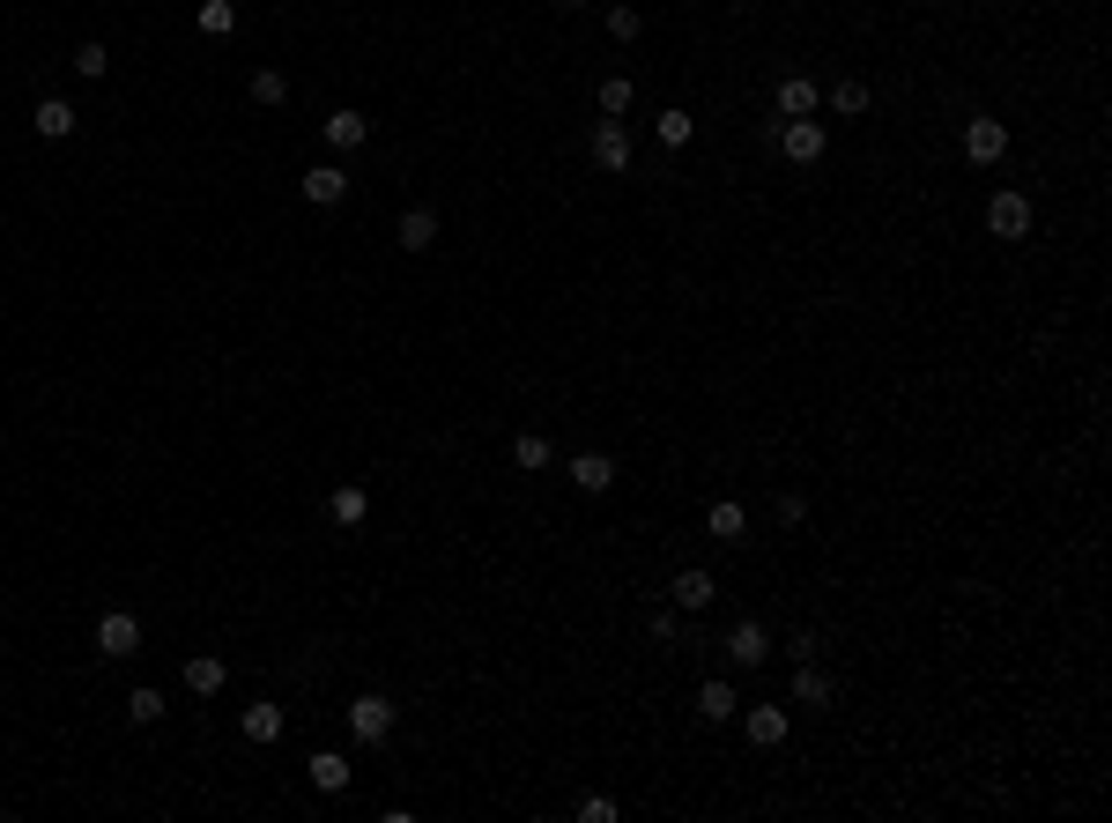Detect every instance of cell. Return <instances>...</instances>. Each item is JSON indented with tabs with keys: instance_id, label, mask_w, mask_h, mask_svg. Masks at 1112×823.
<instances>
[{
	"instance_id": "obj_24",
	"label": "cell",
	"mask_w": 1112,
	"mask_h": 823,
	"mask_svg": "<svg viewBox=\"0 0 1112 823\" xmlns=\"http://www.w3.org/2000/svg\"><path fill=\"white\" fill-rule=\"evenodd\" d=\"M549 460H557V452H549V438H542V430H519V438H512V468H527V475H542Z\"/></svg>"
},
{
	"instance_id": "obj_19",
	"label": "cell",
	"mask_w": 1112,
	"mask_h": 823,
	"mask_svg": "<svg viewBox=\"0 0 1112 823\" xmlns=\"http://www.w3.org/2000/svg\"><path fill=\"white\" fill-rule=\"evenodd\" d=\"M735 712H741V698H735V683H727V675H713V683H705V690H697V720H735Z\"/></svg>"
},
{
	"instance_id": "obj_28",
	"label": "cell",
	"mask_w": 1112,
	"mask_h": 823,
	"mask_svg": "<svg viewBox=\"0 0 1112 823\" xmlns=\"http://www.w3.org/2000/svg\"><path fill=\"white\" fill-rule=\"evenodd\" d=\"M831 112H839V119H861L867 112V82H853V75L831 82Z\"/></svg>"
},
{
	"instance_id": "obj_10",
	"label": "cell",
	"mask_w": 1112,
	"mask_h": 823,
	"mask_svg": "<svg viewBox=\"0 0 1112 823\" xmlns=\"http://www.w3.org/2000/svg\"><path fill=\"white\" fill-rule=\"evenodd\" d=\"M297 194L312 200V208H334V200L349 194V171H342V164H312V171L297 178Z\"/></svg>"
},
{
	"instance_id": "obj_25",
	"label": "cell",
	"mask_w": 1112,
	"mask_h": 823,
	"mask_svg": "<svg viewBox=\"0 0 1112 823\" xmlns=\"http://www.w3.org/2000/svg\"><path fill=\"white\" fill-rule=\"evenodd\" d=\"M631 97H638V90H631V75H609L601 90H593V104H601V119H623V112H631Z\"/></svg>"
},
{
	"instance_id": "obj_23",
	"label": "cell",
	"mask_w": 1112,
	"mask_h": 823,
	"mask_svg": "<svg viewBox=\"0 0 1112 823\" xmlns=\"http://www.w3.org/2000/svg\"><path fill=\"white\" fill-rule=\"evenodd\" d=\"M74 75L104 82V75H112V45H104V38H82V45H74Z\"/></svg>"
},
{
	"instance_id": "obj_6",
	"label": "cell",
	"mask_w": 1112,
	"mask_h": 823,
	"mask_svg": "<svg viewBox=\"0 0 1112 823\" xmlns=\"http://www.w3.org/2000/svg\"><path fill=\"white\" fill-rule=\"evenodd\" d=\"M667 601H675L683 616H697V608H713V601H719V579L705 572V564H690V572H675V586H667Z\"/></svg>"
},
{
	"instance_id": "obj_21",
	"label": "cell",
	"mask_w": 1112,
	"mask_h": 823,
	"mask_svg": "<svg viewBox=\"0 0 1112 823\" xmlns=\"http://www.w3.org/2000/svg\"><path fill=\"white\" fill-rule=\"evenodd\" d=\"M793 698H801V705H831L839 690H831V675L815 668V660H793Z\"/></svg>"
},
{
	"instance_id": "obj_34",
	"label": "cell",
	"mask_w": 1112,
	"mask_h": 823,
	"mask_svg": "<svg viewBox=\"0 0 1112 823\" xmlns=\"http://www.w3.org/2000/svg\"><path fill=\"white\" fill-rule=\"evenodd\" d=\"M815 653H823V638H815V631H793V638H787V660H815Z\"/></svg>"
},
{
	"instance_id": "obj_11",
	"label": "cell",
	"mask_w": 1112,
	"mask_h": 823,
	"mask_svg": "<svg viewBox=\"0 0 1112 823\" xmlns=\"http://www.w3.org/2000/svg\"><path fill=\"white\" fill-rule=\"evenodd\" d=\"M593 164L601 171H631V134L616 119H593Z\"/></svg>"
},
{
	"instance_id": "obj_13",
	"label": "cell",
	"mask_w": 1112,
	"mask_h": 823,
	"mask_svg": "<svg viewBox=\"0 0 1112 823\" xmlns=\"http://www.w3.org/2000/svg\"><path fill=\"white\" fill-rule=\"evenodd\" d=\"M571 482H579V490H586V498H601V490H616V460H609V452H579V460H571Z\"/></svg>"
},
{
	"instance_id": "obj_15",
	"label": "cell",
	"mask_w": 1112,
	"mask_h": 823,
	"mask_svg": "<svg viewBox=\"0 0 1112 823\" xmlns=\"http://www.w3.org/2000/svg\"><path fill=\"white\" fill-rule=\"evenodd\" d=\"M394 238H401V252H430L438 246V208H408L394 223Z\"/></svg>"
},
{
	"instance_id": "obj_3",
	"label": "cell",
	"mask_w": 1112,
	"mask_h": 823,
	"mask_svg": "<svg viewBox=\"0 0 1112 823\" xmlns=\"http://www.w3.org/2000/svg\"><path fill=\"white\" fill-rule=\"evenodd\" d=\"M987 230H994V238H1009V246H1016V238H1031V200L1016 194V186H1001V194L987 200Z\"/></svg>"
},
{
	"instance_id": "obj_32",
	"label": "cell",
	"mask_w": 1112,
	"mask_h": 823,
	"mask_svg": "<svg viewBox=\"0 0 1112 823\" xmlns=\"http://www.w3.org/2000/svg\"><path fill=\"white\" fill-rule=\"evenodd\" d=\"M638 30H645V15H638V8H623V0H616V8H609V38H623V45H631Z\"/></svg>"
},
{
	"instance_id": "obj_31",
	"label": "cell",
	"mask_w": 1112,
	"mask_h": 823,
	"mask_svg": "<svg viewBox=\"0 0 1112 823\" xmlns=\"http://www.w3.org/2000/svg\"><path fill=\"white\" fill-rule=\"evenodd\" d=\"M645 631H653L661 646H667V638H683V608H675V601H667V608H653V616H645Z\"/></svg>"
},
{
	"instance_id": "obj_33",
	"label": "cell",
	"mask_w": 1112,
	"mask_h": 823,
	"mask_svg": "<svg viewBox=\"0 0 1112 823\" xmlns=\"http://www.w3.org/2000/svg\"><path fill=\"white\" fill-rule=\"evenodd\" d=\"M579 816H586V823H616V801H609V794H586V801H579Z\"/></svg>"
},
{
	"instance_id": "obj_1",
	"label": "cell",
	"mask_w": 1112,
	"mask_h": 823,
	"mask_svg": "<svg viewBox=\"0 0 1112 823\" xmlns=\"http://www.w3.org/2000/svg\"><path fill=\"white\" fill-rule=\"evenodd\" d=\"M342 720H349V735H356V742H386V735L401 727V705L386 698V690H356Z\"/></svg>"
},
{
	"instance_id": "obj_26",
	"label": "cell",
	"mask_w": 1112,
	"mask_h": 823,
	"mask_svg": "<svg viewBox=\"0 0 1112 823\" xmlns=\"http://www.w3.org/2000/svg\"><path fill=\"white\" fill-rule=\"evenodd\" d=\"M126 720H134V727H156V720H164V690H156V683L126 690Z\"/></svg>"
},
{
	"instance_id": "obj_30",
	"label": "cell",
	"mask_w": 1112,
	"mask_h": 823,
	"mask_svg": "<svg viewBox=\"0 0 1112 823\" xmlns=\"http://www.w3.org/2000/svg\"><path fill=\"white\" fill-rule=\"evenodd\" d=\"M200 30H208V38H230V30H238V0H200Z\"/></svg>"
},
{
	"instance_id": "obj_18",
	"label": "cell",
	"mask_w": 1112,
	"mask_h": 823,
	"mask_svg": "<svg viewBox=\"0 0 1112 823\" xmlns=\"http://www.w3.org/2000/svg\"><path fill=\"white\" fill-rule=\"evenodd\" d=\"M30 126H38L45 142H67V134H74V126H82V119H74V104H67V97H38V112H30Z\"/></svg>"
},
{
	"instance_id": "obj_29",
	"label": "cell",
	"mask_w": 1112,
	"mask_h": 823,
	"mask_svg": "<svg viewBox=\"0 0 1112 823\" xmlns=\"http://www.w3.org/2000/svg\"><path fill=\"white\" fill-rule=\"evenodd\" d=\"M252 104H268V112L290 104V75H282V67H260V75H252Z\"/></svg>"
},
{
	"instance_id": "obj_27",
	"label": "cell",
	"mask_w": 1112,
	"mask_h": 823,
	"mask_svg": "<svg viewBox=\"0 0 1112 823\" xmlns=\"http://www.w3.org/2000/svg\"><path fill=\"white\" fill-rule=\"evenodd\" d=\"M653 134H661V149H683V142L697 134V119H690V112H675V104H667L661 119H653Z\"/></svg>"
},
{
	"instance_id": "obj_5",
	"label": "cell",
	"mask_w": 1112,
	"mask_h": 823,
	"mask_svg": "<svg viewBox=\"0 0 1112 823\" xmlns=\"http://www.w3.org/2000/svg\"><path fill=\"white\" fill-rule=\"evenodd\" d=\"M320 142H326V149H334V156L364 149V142H371V119H364V112H349V104H342V112H326V119H320Z\"/></svg>"
},
{
	"instance_id": "obj_2",
	"label": "cell",
	"mask_w": 1112,
	"mask_h": 823,
	"mask_svg": "<svg viewBox=\"0 0 1112 823\" xmlns=\"http://www.w3.org/2000/svg\"><path fill=\"white\" fill-rule=\"evenodd\" d=\"M97 653L104 660H134V653H142V616H134V608H104L97 616Z\"/></svg>"
},
{
	"instance_id": "obj_16",
	"label": "cell",
	"mask_w": 1112,
	"mask_h": 823,
	"mask_svg": "<svg viewBox=\"0 0 1112 823\" xmlns=\"http://www.w3.org/2000/svg\"><path fill=\"white\" fill-rule=\"evenodd\" d=\"M238 735H246V742H260V749L282 742V705H268V698L246 705V712H238Z\"/></svg>"
},
{
	"instance_id": "obj_14",
	"label": "cell",
	"mask_w": 1112,
	"mask_h": 823,
	"mask_svg": "<svg viewBox=\"0 0 1112 823\" xmlns=\"http://www.w3.org/2000/svg\"><path fill=\"white\" fill-rule=\"evenodd\" d=\"M779 149H787V164H815L823 156V119H787Z\"/></svg>"
},
{
	"instance_id": "obj_7",
	"label": "cell",
	"mask_w": 1112,
	"mask_h": 823,
	"mask_svg": "<svg viewBox=\"0 0 1112 823\" xmlns=\"http://www.w3.org/2000/svg\"><path fill=\"white\" fill-rule=\"evenodd\" d=\"M964 156H971V164H1001V156H1009V126L979 112V119L964 126Z\"/></svg>"
},
{
	"instance_id": "obj_12",
	"label": "cell",
	"mask_w": 1112,
	"mask_h": 823,
	"mask_svg": "<svg viewBox=\"0 0 1112 823\" xmlns=\"http://www.w3.org/2000/svg\"><path fill=\"white\" fill-rule=\"evenodd\" d=\"M771 104H779V119H815V104H823V90H815L809 75H787Z\"/></svg>"
},
{
	"instance_id": "obj_22",
	"label": "cell",
	"mask_w": 1112,
	"mask_h": 823,
	"mask_svg": "<svg viewBox=\"0 0 1112 823\" xmlns=\"http://www.w3.org/2000/svg\"><path fill=\"white\" fill-rule=\"evenodd\" d=\"M222 675H230V668H222L216 653H194V660H186V690H194V698H216Z\"/></svg>"
},
{
	"instance_id": "obj_8",
	"label": "cell",
	"mask_w": 1112,
	"mask_h": 823,
	"mask_svg": "<svg viewBox=\"0 0 1112 823\" xmlns=\"http://www.w3.org/2000/svg\"><path fill=\"white\" fill-rule=\"evenodd\" d=\"M787 727H793L787 705H749V712H741V735H749L757 749H779V742H787Z\"/></svg>"
},
{
	"instance_id": "obj_17",
	"label": "cell",
	"mask_w": 1112,
	"mask_h": 823,
	"mask_svg": "<svg viewBox=\"0 0 1112 823\" xmlns=\"http://www.w3.org/2000/svg\"><path fill=\"white\" fill-rule=\"evenodd\" d=\"M326 520H334V527H364L371 520V490H364V482H342V490L326 498Z\"/></svg>"
},
{
	"instance_id": "obj_4",
	"label": "cell",
	"mask_w": 1112,
	"mask_h": 823,
	"mask_svg": "<svg viewBox=\"0 0 1112 823\" xmlns=\"http://www.w3.org/2000/svg\"><path fill=\"white\" fill-rule=\"evenodd\" d=\"M727 660H735V668H765L771 660V631L757 624V616H741V624L727 631Z\"/></svg>"
},
{
	"instance_id": "obj_35",
	"label": "cell",
	"mask_w": 1112,
	"mask_h": 823,
	"mask_svg": "<svg viewBox=\"0 0 1112 823\" xmlns=\"http://www.w3.org/2000/svg\"><path fill=\"white\" fill-rule=\"evenodd\" d=\"M557 8H593V0H557Z\"/></svg>"
},
{
	"instance_id": "obj_9",
	"label": "cell",
	"mask_w": 1112,
	"mask_h": 823,
	"mask_svg": "<svg viewBox=\"0 0 1112 823\" xmlns=\"http://www.w3.org/2000/svg\"><path fill=\"white\" fill-rule=\"evenodd\" d=\"M304 779H312L320 794H349V786H356V764H349L342 749H320V757L304 764Z\"/></svg>"
},
{
	"instance_id": "obj_20",
	"label": "cell",
	"mask_w": 1112,
	"mask_h": 823,
	"mask_svg": "<svg viewBox=\"0 0 1112 823\" xmlns=\"http://www.w3.org/2000/svg\"><path fill=\"white\" fill-rule=\"evenodd\" d=\"M705 527H713V542H749V512H741L735 498H719L713 512H705Z\"/></svg>"
}]
</instances>
